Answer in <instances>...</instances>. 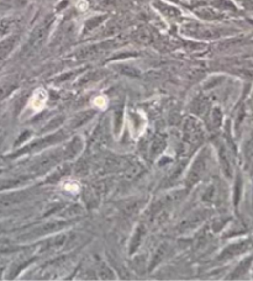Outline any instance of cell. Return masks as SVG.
<instances>
[{"label":"cell","instance_id":"cell-5","mask_svg":"<svg viewBox=\"0 0 253 281\" xmlns=\"http://www.w3.org/2000/svg\"><path fill=\"white\" fill-rule=\"evenodd\" d=\"M196 14L201 19H205V20H216V19H220L222 16L220 11L214 10L211 8H200L196 10Z\"/></svg>","mask_w":253,"mask_h":281},{"label":"cell","instance_id":"cell-3","mask_svg":"<svg viewBox=\"0 0 253 281\" xmlns=\"http://www.w3.org/2000/svg\"><path fill=\"white\" fill-rule=\"evenodd\" d=\"M47 32H48L47 23H43V25H41L40 27H37V29L34 31V34H32L31 40H30V46H31L32 48L39 47L40 44L42 43V41L44 40V37H46Z\"/></svg>","mask_w":253,"mask_h":281},{"label":"cell","instance_id":"cell-2","mask_svg":"<svg viewBox=\"0 0 253 281\" xmlns=\"http://www.w3.org/2000/svg\"><path fill=\"white\" fill-rule=\"evenodd\" d=\"M232 72L241 78L253 81V63H242V64L235 65L232 68Z\"/></svg>","mask_w":253,"mask_h":281},{"label":"cell","instance_id":"cell-11","mask_svg":"<svg viewBox=\"0 0 253 281\" xmlns=\"http://www.w3.org/2000/svg\"><path fill=\"white\" fill-rule=\"evenodd\" d=\"M157 6H158L159 10L162 11L163 14H167L168 16H177V15H179V11H178V9L172 8V6L163 5V4H158Z\"/></svg>","mask_w":253,"mask_h":281},{"label":"cell","instance_id":"cell-8","mask_svg":"<svg viewBox=\"0 0 253 281\" xmlns=\"http://www.w3.org/2000/svg\"><path fill=\"white\" fill-rule=\"evenodd\" d=\"M46 99H47V98H46V94H44L43 91H40V93H37L31 101L32 107H34L35 110L42 109V106H43L44 102H46Z\"/></svg>","mask_w":253,"mask_h":281},{"label":"cell","instance_id":"cell-9","mask_svg":"<svg viewBox=\"0 0 253 281\" xmlns=\"http://www.w3.org/2000/svg\"><path fill=\"white\" fill-rule=\"evenodd\" d=\"M136 39H137V41L142 42V43H149L152 39H153V36H152V32L148 29H141L136 34Z\"/></svg>","mask_w":253,"mask_h":281},{"label":"cell","instance_id":"cell-1","mask_svg":"<svg viewBox=\"0 0 253 281\" xmlns=\"http://www.w3.org/2000/svg\"><path fill=\"white\" fill-rule=\"evenodd\" d=\"M184 34L189 35V36L196 37V39H216L224 34V30L215 29V27H208L203 26V25H187L184 26Z\"/></svg>","mask_w":253,"mask_h":281},{"label":"cell","instance_id":"cell-6","mask_svg":"<svg viewBox=\"0 0 253 281\" xmlns=\"http://www.w3.org/2000/svg\"><path fill=\"white\" fill-rule=\"evenodd\" d=\"M16 37H9V39L4 40L3 42H0V60H3L11 50H13L14 44H15Z\"/></svg>","mask_w":253,"mask_h":281},{"label":"cell","instance_id":"cell-7","mask_svg":"<svg viewBox=\"0 0 253 281\" xmlns=\"http://www.w3.org/2000/svg\"><path fill=\"white\" fill-rule=\"evenodd\" d=\"M246 161H247L248 169L251 173H253V136L251 137V140H248L247 146H246Z\"/></svg>","mask_w":253,"mask_h":281},{"label":"cell","instance_id":"cell-14","mask_svg":"<svg viewBox=\"0 0 253 281\" xmlns=\"http://www.w3.org/2000/svg\"><path fill=\"white\" fill-rule=\"evenodd\" d=\"M242 5L247 10H253V0H242Z\"/></svg>","mask_w":253,"mask_h":281},{"label":"cell","instance_id":"cell-4","mask_svg":"<svg viewBox=\"0 0 253 281\" xmlns=\"http://www.w3.org/2000/svg\"><path fill=\"white\" fill-rule=\"evenodd\" d=\"M250 244H251V242H242V243H238V244L231 245V247H229L224 253H222V257L232 258V257H235V255L241 254V253L246 252V250L250 248Z\"/></svg>","mask_w":253,"mask_h":281},{"label":"cell","instance_id":"cell-12","mask_svg":"<svg viewBox=\"0 0 253 281\" xmlns=\"http://www.w3.org/2000/svg\"><path fill=\"white\" fill-rule=\"evenodd\" d=\"M104 19H105V16H99V18H94V19H91V20H89L85 25V30H88L89 31V30L95 29V27H97L103 20H104Z\"/></svg>","mask_w":253,"mask_h":281},{"label":"cell","instance_id":"cell-10","mask_svg":"<svg viewBox=\"0 0 253 281\" xmlns=\"http://www.w3.org/2000/svg\"><path fill=\"white\" fill-rule=\"evenodd\" d=\"M251 261H252V258H247L246 261H243L242 263H241V265L237 268V270H236L235 273H233V278H237V276L243 275V274L246 273V270H247V269L250 268Z\"/></svg>","mask_w":253,"mask_h":281},{"label":"cell","instance_id":"cell-13","mask_svg":"<svg viewBox=\"0 0 253 281\" xmlns=\"http://www.w3.org/2000/svg\"><path fill=\"white\" fill-rule=\"evenodd\" d=\"M64 187H65V190H68V191H73V193L78 191V184L74 181L67 182V184L64 185Z\"/></svg>","mask_w":253,"mask_h":281}]
</instances>
